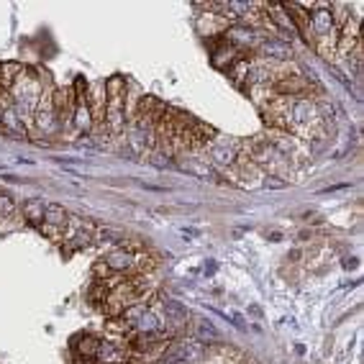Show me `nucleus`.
<instances>
[{
    "label": "nucleus",
    "mask_w": 364,
    "mask_h": 364,
    "mask_svg": "<svg viewBox=\"0 0 364 364\" xmlns=\"http://www.w3.org/2000/svg\"><path fill=\"white\" fill-rule=\"evenodd\" d=\"M131 359V349L126 338H103L98 346V364H126Z\"/></svg>",
    "instance_id": "nucleus-2"
},
{
    "label": "nucleus",
    "mask_w": 364,
    "mask_h": 364,
    "mask_svg": "<svg viewBox=\"0 0 364 364\" xmlns=\"http://www.w3.org/2000/svg\"><path fill=\"white\" fill-rule=\"evenodd\" d=\"M210 156H213V162L221 164V167H234L236 159L241 156L239 141H213Z\"/></svg>",
    "instance_id": "nucleus-5"
},
{
    "label": "nucleus",
    "mask_w": 364,
    "mask_h": 364,
    "mask_svg": "<svg viewBox=\"0 0 364 364\" xmlns=\"http://www.w3.org/2000/svg\"><path fill=\"white\" fill-rule=\"evenodd\" d=\"M215 338H218L215 326L210 323V321H200L196 328V341H200V344H213Z\"/></svg>",
    "instance_id": "nucleus-11"
},
{
    "label": "nucleus",
    "mask_w": 364,
    "mask_h": 364,
    "mask_svg": "<svg viewBox=\"0 0 364 364\" xmlns=\"http://www.w3.org/2000/svg\"><path fill=\"white\" fill-rule=\"evenodd\" d=\"M18 210H16V203L11 196H6V193H0V218H11V215H16Z\"/></svg>",
    "instance_id": "nucleus-12"
},
{
    "label": "nucleus",
    "mask_w": 364,
    "mask_h": 364,
    "mask_svg": "<svg viewBox=\"0 0 364 364\" xmlns=\"http://www.w3.org/2000/svg\"><path fill=\"white\" fill-rule=\"evenodd\" d=\"M134 262L136 257L129 252V249H113L103 257V264L108 267V272L113 274H126V272H134Z\"/></svg>",
    "instance_id": "nucleus-3"
},
{
    "label": "nucleus",
    "mask_w": 364,
    "mask_h": 364,
    "mask_svg": "<svg viewBox=\"0 0 364 364\" xmlns=\"http://www.w3.org/2000/svg\"><path fill=\"white\" fill-rule=\"evenodd\" d=\"M100 338H95L92 333H77L72 338V349L77 354V359H95L98 357Z\"/></svg>",
    "instance_id": "nucleus-6"
},
{
    "label": "nucleus",
    "mask_w": 364,
    "mask_h": 364,
    "mask_svg": "<svg viewBox=\"0 0 364 364\" xmlns=\"http://www.w3.org/2000/svg\"><path fill=\"white\" fill-rule=\"evenodd\" d=\"M67 221H70V215H67V210L59 205V203H49V205H44V226H52V228H59V231H65Z\"/></svg>",
    "instance_id": "nucleus-8"
},
{
    "label": "nucleus",
    "mask_w": 364,
    "mask_h": 364,
    "mask_svg": "<svg viewBox=\"0 0 364 364\" xmlns=\"http://www.w3.org/2000/svg\"><path fill=\"white\" fill-rule=\"evenodd\" d=\"M236 59H241V52H239V49L228 44V41L223 39V36H218V44L213 46V54H210V62H213L215 70L228 72V67L234 65Z\"/></svg>",
    "instance_id": "nucleus-4"
},
{
    "label": "nucleus",
    "mask_w": 364,
    "mask_h": 364,
    "mask_svg": "<svg viewBox=\"0 0 364 364\" xmlns=\"http://www.w3.org/2000/svg\"><path fill=\"white\" fill-rule=\"evenodd\" d=\"M72 126L77 134H87L92 131V116H90V108H87V100H77L75 103V113H72Z\"/></svg>",
    "instance_id": "nucleus-7"
},
{
    "label": "nucleus",
    "mask_w": 364,
    "mask_h": 364,
    "mask_svg": "<svg viewBox=\"0 0 364 364\" xmlns=\"http://www.w3.org/2000/svg\"><path fill=\"white\" fill-rule=\"evenodd\" d=\"M21 72H23V65H18V62H3L0 65V92L11 90L16 80L21 77Z\"/></svg>",
    "instance_id": "nucleus-9"
},
{
    "label": "nucleus",
    "mask_w": 364,
    "mask_h": 364,
    "mask_svg": "<svg viewBox=\"0 0 364 364\" xmlns=\"http://www.w3.org/2000/svg\"><path fill=\"white\" fill-rule=\"evenodd\" d=\"M23 221L41 226V221H44V203L36 200V198H33V200L23 203Z\"/></svg>",
    "instance_id": "nucleus-10"
},
{
    "label": "nucleus",
    "mask_w": 364,
    "mask_h": 364,
    "mask_svg": "<svg viewBox=\"0 0 364 364\" xmlns=\"http://www.w3.org/2000/svg\"><path fill=\"white\" fill-rule=\"evenodd\" d=\"M41 90H44V85L36 75H31V70L23 67L21 72V77L16 80V85L8 90L11 95V103H14L16 113L18 118L23 121L26 131L33 129V113H36V105H39V98H41Z\"/></svg>",
    "instance_id": "nucleus-1"
}]
</instances>
